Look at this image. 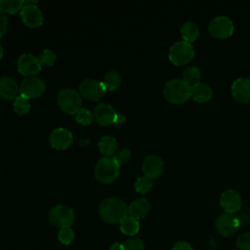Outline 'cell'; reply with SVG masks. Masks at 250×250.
Returning <instances> with one entry per match:
<instances>
[{
	"mask_svg": "<svg viewBox=\"0 0 250 250\" xmlns=\"http://www.w3.org/2000/svg\"><path fill=\"white\" fill-rule=\"evenodd\" d=\"M24 1L22 0H0V11L15 14L22 9Z\"/></svg>",
	"mask_w": 250,
	"mask_h": 250,
	"instance_id": "obj_26",
	"label": "cell"
},
{
	"mask_svg": "<svg viewBox=\"0 0 250 250\" xmlns=\"http://www.w3.org/2000/svg\"><path fill=\"white\" fill-rule=\"evenodd\" d=\"M21 17L22 21L30 27H37L43 22V13L34 2H27L23 5L21 10Z\"/></svg>",
	"mask_w": 250,
	"mask_h": 250,
	"instance_id": "obj_11",
	"label": "cell"
},
{
	"mask_svg": "<svg viewBox=\"0 0 250 250\" xmlns=\"http://www.w3.org/2000/svg\"><path fill=\"white\" fill-rule=\"evenodd\" d=\"M8 18L3 12L0 11V37L5 33L8 27Z\"/></svg>",
	"mask_w": 250,
	"mask_h": 250,
	"instance_id": "obj_35",
	"label": "cell"
},
{
	"mask_svg": "<svg viewBox=\"0 0 250 250\" xmlns=\"http://www.w3.org/2000/svg\"><path fill=\"white\" fill-rule=\"evenodd\" d=\"M239 227V219L231 213H224L216 220V229L223 236L232 235Z\"/></svg>",
	"mask_w": 250,
	"mask_h": 250,
	"instance_id": "obj_10",
	"label": "cell"
},
{
	"mask_svg": "<svg viewBox=\"0 0 250 250\" xmlns=\"http://www.w3.org/2000/svg\"><path fill=\"white\" fill-rule=\"evenodd\" d=\"M200 70L197 66L195 65H189L188 66L184 72H183V80L189 86H193L195 84H197L198 82H200Z\"/></svg>",
	"mask_w": 250,
	"mask_h": 250,
	"instance_id": "obj_24",
	"label": "cell"
},
{
	"mask_svg": "<svg viewBox=\"0 0 250 250\" xmlns=\"http://www.w3.org/2000/svg\"><path fill=\"white\" fill-rule=\"evenodd\" d=\"M208 30L212 36L216 38L229 37L234 30L232 21L227 16H217L209 21Z\"/></svg>",
	"mask_w": 250,
	"mask_h": 250,
	"instance_id": "obj_6",
	"label": "cell"
},
{
	"mask_svg": "<svg viewBox=\"0 0 250 250\" xmlns=\"http://www.w3.org/2000/svg\"><path fill=\"white\" fill-rule=\"evenodd\" d=\"M181 35L182 38L184 39V41L191 43L194 40H196V38L199 35V28L198 25L191 21H185L183 23V25L181 26Z\"/></svg>",
	"mask_w": 250,
	"mask_h": 250,
	"instance_id": "obj_21",
	"label": "cell"
},
{
	"mask_svg": "<svg viewBox=\"0 0 250 250\" xmlns=\"http://www.w3.org/2000/svg\"><path fill=\"white\" fill-rule=\"evenodd\" d=\"M56 58H57V56H56L55 52L50 49L43 50L38 56V60H39L40 63L44 64V65H53L56 61Z\"/></svg>",
	"mask_w": 250,
	"mask_h": 250,
	"instance_id": "obj_30",
	"label": "cell"
},
{
	"mask_svg": "<svg viewBox=\"0 0 250 250\" xmlns=\"http://www.w3.org/2000/svg\"><path fill=\"white\" fill-rule=\"evenodd\" d=\"M231 94L240 103H250V79L246 77L236 78L231 84Z\"/></svg>",
	"mask_w": 250,
	"mask_h": 250,
	"instance_id": "obj_15",
	"label": "cell"
},
{
	"mask_svg": "<svg viewBox=\"0 0 250 250\" xmlns=\"http://www.w3.org/2000/svg\"><path fill=\"white\" fill-rule=\"evenodd\" d=\"M163 95L172 104H183L190 98V87L183 79H171L164 85Z\"/></svg>",
	"mask_w": 250,
	"mask_h": 250,
	"instance_id": "obj_2",
	"label": "cell"
},
{
	"mask_svg": "<svg viewBox=\"0 0 250 250\" xmlns=\"http://www.w3.org/2000/svg\"><path fill=\"white\" fill-rule=\"evenodd\" d=\"M117 113L108 104H100L94 111V118L102 126H109L115 124Z\"/></svg>",
	"mask_w": 250,
	"mask_h": 250,
	"instance_id": "obj_16",
	"label": "cell"
},
{
	"mask_svg": "<svg viewBox=\"0 0 250 250\" xmlns=\"http://www.w3.org/2000/svg\"><path fill=\"white\" fill-rule=\"evenodd\" d=\"M109 250H124V247H123V244H120V243H113L111 246H110V249Z\"/></svg>",
	"mask_w": 250,
	"mask_h": 250,
	"instance_id": "obj_37",
	"label": "cell"
},
{
	"mask_svg": "<svg viewBox=\"0 0 250 250\" xmlns=\"http://www.w3.org/2000/svg\"><path fill=\"white\" fill-rule=\"evenodd\" d=\"M135 190L139 193H142V194H145L146 192H148L151 188H152V182L150 179H148L147 177L146 176H143V177H139L136 182H135Z\"/></svg>",
	"mask_w": 250,
	"mask_h": 250,
	"instance_id": "obj_28",
	"label": "cell"
},
{
	"mask_svg": "<svg viewBox=\"0 0 250 250\" xmlns=\"http://www.w3.org/2000/svg\"><path fill=\"white\" fill-rule=\"evenodd\" d=\"M113 158L119 165L127 163L131 158V151L128 148H122L115 152Z\"/></svg>",
	"mask_w": 250,
	"mask_h": 250,
	"instance_id": "obj_33",
	"label": "cell"
},
{
	"mask_svg": "<svg viewBox=\"0 0 250 250\" xmlns=\"http://www.w3.org/2000/svg\"><path fill=\"white\" fill-rule=\"evenodd\" d=\"M238 250H250V232H244L236 240Z\"/></svg>",
	"mask_w": 250,
	"mask_h": 250,
	"instance_id": "obj_34",
	"label": "cell"
},
{
	"mask_svg": "<svg viewBox=\"0 0 250 250\" xmlns=\"http://www.w3.org/2000/svg\"><path fill=\"white\" fill-rule=\"evenodd\" d=\"M2 57H3V47H2V45L0 43V60L2 59Z\"/></svg>",
	"mask_w": 250,
	"mask_h": 250,
	"instance_id": "obj_39",
	"label": "cell"
},
{
	"mask_svg": "<svg viewBox=\"0 0 250 250\" xmlns=\"http://www.w3.org/2000/svg\"><path fill=\"white\" fill-rule=\"evenodd\" d=\"M212 88L204 82H198L197 84L190 87V97L197 103H207L212 98Z\"/></svg>",
	"mask_w": 250,
	"mask_h": 250,
	"instance_id": "obj_18",
	"label": "cell"
},
{
	"mask_svg": "<svg viewBox=\"0 0 250 250\" xmlns=\"http://www.w3.org/2000/svg\"><path fill=\"white\" fill-rule=\"evenodd\" d=\"M120 165L111 156L101 158L95 167V176L101 182L109 184L113 182L119 174Z\"/></svg>",
	"mask_w": 250,
	"mask_h": 250,
	"instance_id": "obj_3",
	"label": "cell"
},
{
	"mask_svg": "<svg viewBox=\"0 0 250 250\" xmlns=\"http://www.w3.org/2000/svg\"><path fill=\"white\" fill-rule=\"evenodd\" d=\"M120 229L126 235H135L140 229V224L137 219L128 215L120 222Z\"/></svg>",
	"mask_w": 250,
	"mask_h": 250,
	"instance_id": "obj_23",
	"label": "cell"
},
{
	"mask_svg": "<svg viewBox=\"0 0 250 250\" xmlns=\"http://www.w3.org/2000/svg\"><path fill=\"white\" fill-rule=\"evenodd\" d=\"M45 82L37 76H28L24 78L20 86L21 95L26 99L40 97L45 92Z\"/></svg>",
	"mask_w": 250,
	"mask_h": 250,
	"instance_id": "obj_8",
	"label": "cell"
},
{
	"mask_svg": "<svg viewBox=\"0 0 250 250\" xmlns=\"http://www.w3.org/2000/svg\"><path fill=\"white\" fill-rule=\"evenodd\" d=\"M101 217L107 223H120L128 216V206L125 201L118 197L104 199L99 208Z\"/></svg>",
	"mask_w": 250,
	"mask_h": 250,
	"instance_id": "obj_1",
	"label": "cell"
},
{
	"mask_svg": "<svg viewBox=\"0 0 250 250\" xmlns=\"http://www.w3.org/2000/svg\"><path fill=\"white\" fill-rule=\"evenodd\" d=\"M75 119L81 125H89L94 119V114L89 109L81 107L75 114Z\"/></svg>",
	"mask_w": 250,
	"mask_h": 250,
	"instance_id": "obj_29",
	"label": "cell"
},
{
	"mask_svg": "<svg viewBox=\"0 0 250 250\" xmlns=\"http://www.w3.org/2000/svg\"><path fill=\"white\" fill-rule=\"evenodd\" d=\"M30 103L28 101V99H26L25 97L20 95L16 98L15 102H14V109L15 111L20 114V115H23L26 114L29 110H30Z\"/></svg>",
	"mask_w": 250,
	"mask_h": 250,
	"instance_id": "obj_27",
	"label": "cell"
},
{
	"mask_svg": "<svg viewBox=\"0 0 250 250\" xmlns=\"http://www.w3.org/2000/svg\"><path fill=\"white\" fill-rule=\"evenodd\" d=\"M60 107L68 114H76L81 108V97L74 89H62L58 95Z\"/></svg>",
	"mask_w": 250,
	"mask_h": 250,
	"instance_id": "obj_5",
	"label": "cell"
},
{
	"mask_svg": "<svg viewBox=\"0 0 250 250\" xmlns=\"http://www.w3.org/2000/svg\"><path fill=\"white\" fill-rule=\"evenodd\" d=\"M19 92L18 83L10 76L0 77V97L6 100L14 99Z\"/></svg>",
	"mask_w": 250,
	"mask_h": 250,
	"instance_id": "obj_19",
	"label": "cell"
},
{
	"mask_svg": "<svg viewBox=\"0 0 250 250\" xmlns=\"http://www.w3.org/2000/svg\"><path fill=\"white\" fill-rule=\"evenodd\" d=\"M124 120H125L124 116H123L122 114H118V113H117L116 120H115V124H121V123H123V122H124Z\"/></svg>",
	"mask_w": 250,
	"mask_h": 250,
	"instance_id": "obj_38",
	"label": "cell"
},
{
	"mask_svg": "<svg viewBox=\"0 0 250 250\" xmlns=\"http://www.w3.org/2000/svg\"><path fill=\"white\" fill-rule=\"evenodd\" d=\"M99 148L104 156L113 155L118 147V144L115 138L111 136H104L99 142Z\"/></svg>",
	"mask_w": 250,
	"mask_h": 250,
	"instance_id": "obj_22",
	"label": "cell"
},
{
	"mask_svg": "<svg viewBox=\"0 0 250 250\" xmlns=\"http://www.w3.org/2000/svg\"><path fill=\"white\" fill-rule=\"evenodd\" d=\"M220 203L227 213L234 214L240 209L242 199L239 193L234 189H227L221 194Z\"/></svg>",
	"mask_w": 250,
	"mask_h": 250,
	"instance_id": "obj_14",
	"label": "cell"
},
{
	"mask_svg": "<svg viewBox=\"0 0 250 250\" xmlns=\"http://www.w3.org/2000/svg\"><path fill=\"white\" fill-rule=\"evenodd\" d=\"M42 64L40 63L38 57L32 54H23L18 60V69L23 75L33 76L41 69Z\"/></svg>",
	"mask_w": 250,
	"mask_h": 250,
	"instance_id": "obj_13",
	"label": "cell"
},
{
	"mask_svg": "<svg viewBox=\"0 0 250 250\" xmlns=\"http://www.w3.org/2000/svg\"><path fill=\"white\" fill-rule=\"evenodd\" d=\"M106 91H113L115 89L118 88V86L121 83V76L119 74V72H117L116 70H111L108 71L104 78L103 81Z\"/></svg>",
	"mask_w": 250,
	"mask_h": 250,
	"instance_id": "obj_25",
	"label": "cell"
},
{
	"mask_svg": "<svg viewBox=\"0 0 250 250\" xmlns=\"http://www.w3.org/2000/svg\"><path fill=\"white\" fill-rule=\"evenodd\" d=\"M150 210V204L145 198H138L128 206V215L135 219L145 218Z\"/></svg>",
	"mask_w": 250,
	"mask_h": 250,
	"instance_id": "obj_20",
	"label": "cell"
},
{
	"mask_svg": "<svg viewBox=\"0 0 250 250\" xmlns=\"http://www.w3.org/2000/svg\"><path fill=\"white\" fill-rule=\"evenodd\" d=\"M59 240L62 243V244H70L73 239H74V232L70 228H63L61 229V230L59 231L58 234Z\"/></svg>",
	"mask_w": 250,
	"mask_h": 250,
	"instance_id": "obj_31",
	"label": "cell"
},
{
	"mask_svg": "<svg viewBox=\"0 0 250 250\" xmlns=\"http://www.w3.org/2000/svg\"><path fill=\"white\" fill-rule=\"evenodd\" d=\"M124 250H145V243L139 238H130L123 243Z\"/></svg>",
	"mask_w": 250,
	"mask_h": 250,
	"instance_id": "obj_32",
	"label": "cell"
},
{
	"mask_svg": "<svg viewBox=\"0 0 250 250\" xmlns=\"http://www.w3.org/2000/svg\"><path fill=\"white\" fill-rule=\"evenodd\" d=\"M172 250H192V247L186 241H179L174 244Z\"/></svg>",
	"mask_w": 250,
	"mask_h": 250,
	"instance_id": "obj_36",
	"label": "cell"
},
{
	"mask_svg": "<svg viewBox=\"0 0 250 250\" xmlns=\"http://www.w3.org/2000/svg\"><path fill=\"white\" fill-rule=\"evenodd\" d=\"M72 134L64 128H57L50 135V144L56 149H65L72 143Z\"/></svg>",
	"mask_w": 250,
	"mask_h": 250,
	"instance_id": "obj_17",
	"label": "cell"
},
{
	"mask_svg": "<svg viewBox=\"0 0 250 250\" xmlns=\"http://www.w3.org/2000/svg\"><path fill=\"white\" fill-rule=\"evenodd\" d=\"M74 211L66 205H57L49 213V220L53 225L61 229L70 228L74 222Z\"/></svg>",
	"mask_w": 250,
	"mask_h": 250,
	"instance_id": "obj_7",
	"label": "cell"
},
{
	"mask_svg": "<svg viewBox=\"0 0 250 250\" xmlns=\"http://www.w3.org/2000/svg\"><path fill=\"white\" fill-rule=\"evenodd\" d=\"M79 90L84 98L91 101H99L106 92V89L102 81L90 78L81 82Z\"/></svg>",
	"mask_w": 250,
	"mask_h": 250,
	"instance_id": "obj_9",
	"label": "cell"
},
{
	"mask_svg": "<svg viewBox=\"0 0 250 250\" xmlns=\"http://www.w3.org/2000/svg\"><path fill=\"white\" fill-rule=\"evenodd\" d=\"M169 60L176 65H183L190 62L194 57V48L191 43L184 40L175 42L169 49Z\"/></svg>",
	"mask_w": 250,
	"mask_h": 250,
	"instance_id": "obj_4",
	"label": "cell"
},
{
	"mask_svg": "<svg viewBox=\"0 0 250 250\" xmlns=\"http://www.w3.org/2000/svg\"><path fill=\"white\" fill-rule=\"evenodd\" d=\"M164 163L160 156L156 154H149L145 158L142 170L144 172V176L147 177L150 180H154L161 175Z\"/></svg>",
	"mask_w": 250,
	"mask_h": 250,
	"instance_id": "obj_12",
	"label": "cell"
}]
</instances>
